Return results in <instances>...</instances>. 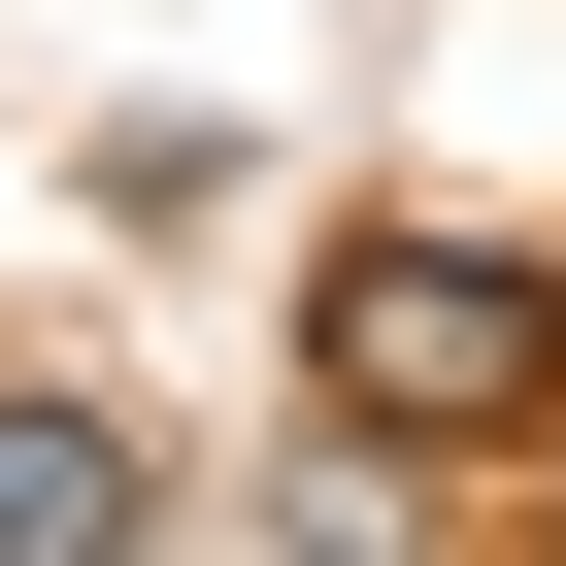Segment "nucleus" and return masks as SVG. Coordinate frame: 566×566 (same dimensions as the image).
<instances>
[{
  "label": "nucleus",
  "instance_id": "1",
  "mask_svg": "<svg viewBox=\"0 0 566 566\" xmlns=\"http://www.w3.org/2000/svg\"><path fill=\"white\" fill-rule=\"evenodd\" d=\"M301 400H334L367 467H500V433L566 400V266H533V233H334V266H301Z\"/></svg>",
  "mask_w": 566,
  "mask_h": 566
},
{
  "label": "nucleus",
  "instance_id": "2",
  "mask_svg": "<svg viewBox=\"0 0 566 566\" xmlns=\"http://www.w3.org/2000/svg\"><path fill=\"white\" fill-rule=\"evenodd\" d=\"M134 533H200L167 433H134L101 367H0V566H134Z\"/></svg>",
  "mask_w": 566,
  "mask_h": 566
}]
</instances>
